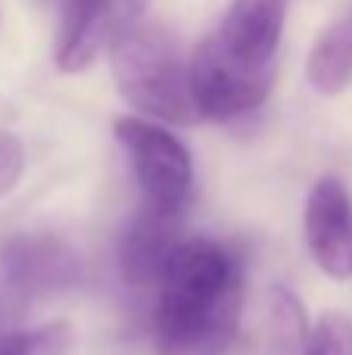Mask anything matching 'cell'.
I'll return each mask as SVG.
<instances>
[{"instance_id":"6da1fadb","label":"cell","mask_w":352,"mask_h":355,"mask_svg":"<svg viewBox=\"0 0 352 355\" xmlns=\"http://www.w3.org/2000/svg\"><path fill=\"white\" fill-rule=\"evenodd\" d=\"M243 284V256L231 243L184 240L156 287V352L228 355L240 331Z\"/></svg>"},{"instance_id":"30bf717a","label":"cell","mask_w":352,"mask_h":355,"mask_svg":"<svg viewBox=\"0 0 352 355\" xmlns=\"http://www.w3.org/2000/svg\"><path fill=\"white\" fill-rule=\"evenodd\" d=\"M72 343L69 324H44L35 331H0V355H62Z\"/></svg>"},{"instance_id":"7c38bea8","label":"cell","mask_w":352,"mask_h":355,"mask_svg":"<svg viewBox=\"0 0 352 355\" xmlns=\"http://www.w3.org/2000/svg\"><path fill=\"white\" fill-rule=\"evenodd\" d=\"M268 302H272L274 327H278L281 337L290 340V343H303V346H306V340H309L312 327L306 324L303 302H299L287 287H281V284L268 290Z\"/></svg>"},{"instance_id":"7a4b0ae2","label":"cell","mask_w":352,"mask_h":355,"mask_svg":"<svg viewBox=\"0 0 352 355\" xmlns=\"http://www.w3.org/2000/svg\"><path fill=\"white\" fill-rule=\"evenodd\" d=\"M290 0H231L222 22L191 56L197 116H249L268 100L278 75V47Z\"/></svg>"},{"instance_id":"4fadbf2b","label":"cell","mask_w":352,"mask_h":355,"mask_svg":"<svg viewBox=\"0 0 352 355\" xmlns=\"http://www.w3.org/2000/svg\"><path fill=\"white\" fill-rule=\"evenodd\" d=\"M25 175V147L12 131H0V200L22 181Z\"/></svg>"},{"instance_id":"5bb4252c","label":"cell","mask_w":352,"mask_h":355,"mask_svg":"<svg viewBox=\"0 0 352 355\" xmlns=\"http://www.w3.org/2000/svg\"><path fill=\"white\" fill-rule=\"evenodd\" d=\"M116 3H118V12L125 16V22H128V19H141V12L147 10L150 0H116Z\"/></svg>"},{"instance_id":"9c48e42d","label":"cell","mask_w":352,"mask_h":355,"mask_svg":"<svg viewBox=\"0 0 352 355\" xmlns=\"http://www.w3.org/2000/svg\"><path fill=\"white\" fill-rule=\"evenodd\" d=\"M306 78L318 94H340L352 81V10L318 35L306 60Z\"/></svg>"},{"instance_id":"8992f818","label":"cell","mask_w":352,"mask_h":355,"mask_svg":"<svg viewBox=\"0 0 352 355\" xmlns=\"http://www.w3.org/2000/svg\"><path fill=\"white\" fill-rule=\"evenodd\" d=\"M303 227L312 262L334 281H352V196L340 178L315 181L306 200Z\"/></svg>"},{"instance_id":"5b68a950","label":"cell","mask_w":352,"mask_h":355,"mask_svg":"<svg viewBox=\"0 0 352 355\" xmlns=\"http://www.w3.org/2000/svg\"><path fill=\"white\" fill-rule=\"evenodd\" d=\"M0 271L19 296L44 300L78 287L81 259L56 234H12L0 243Z\"/></svg>"},{"instance_id":"52a82bcc","label":"cell","mask_w":352,"mask_h":355,"mask_svg":"<svg viewBox=\"0 0 352 355\" xmlns=\"http://www.w3.org/2000/svg\"><path fill=\"white\" fill-rule=\"evenodd\" d=\"M184 215L187 212H159L150 206L134 212L118 240V271L128 287H159L168 262L187 240Z\"/></svg>"},{"instance_id":"277c9868","label":"cell","mask_w":352,"mask_h":355,"mask_svg":"<svg viewBox=\"0 0 352 355\" xmlns=\"http://www.w3.org/2000/svg\"><path fill=\"white\" fill-rule=\"evenodd\" d=\"M116 141L128 153L141 187V206L159 212H187L193 190V162L187 147L162 125L147 119H118Z\"/></svg>"},{"instance_id":"ba28073f","label":"cell","mask_w":352,"mask_h":355,"mask_svg":"<svg viewBox=\"0 0 352 355\" xmlns=\"http://www.w3.org/2000/svg\"><path fill=\"white\" fill-rule=\"evenodd\" d=\"M116 0H62L60 37H56V69L85 72L100 56L106 41H112V10Z\"/></svg>"},{"instance_id":"8fae6325","label":"cell","mask_w":352,"mask_h":355,"mask_svg":"<svg viewBox=\"0 0 352 355\" xmlns=\"http://www.w3.org/2000/svg\"><path fill=\"white\" fill-rule=\"evenodd\" d=\"M303 355H352V318L343 312H328L315 321Z\"/></svg>"},{"instance_id":"3957f363","label":"cell","mask_w":352,"mask_h":355,"mask_svg":"<svg viewBox=\"0 0 352 355\" xmlns=\"http://www.w3.org/2000/svg\"><path fill=\"white\" fill-rule=\"evenodd\" d=\"M109 66L125 103L141 116L191 125L197 106L191 97V66L181 62L172 31L150 19H128L109 41Z\"/></svg>"}]
</instances>
